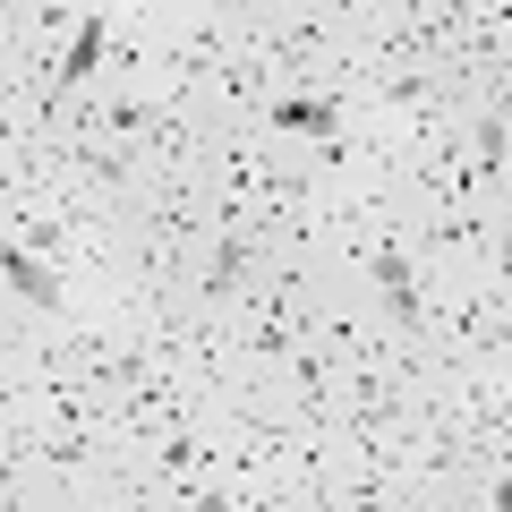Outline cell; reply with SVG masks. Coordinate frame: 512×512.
Listing matches in <instances>:
<instances>
[{"mask_svg":"<svg viewBox=\"0 0 512 512\" xmlns=\"http://www.w3.org/2000/svg\"><path fill=\"white\" fill-rule=\"evenodd\" d=\"M0 282L18 299H35V308H69V282H60L43 256H26V248H0Z\"/></svg>","mask_w":512,"mask_h":512,"instance_id":"obj_1","label":"cell"},{"mask_svg":"<svg viewBox=\"0 0 512 512\" xmlns=\"http://www.w3.org/2000/svg\"><path fill=\"white\" fill-rule=\"evenodd\" d=\"M94 60H103V9H86V26H77V43L60 52V86H86Z\"/></svg>","mask_w":512,"mask_h":512,"instance_id":"obj_2","label":"cell"},{"mask_svg":"<svg viewBox=\"0 0 512 512\" xmlns=\"http://www.w3.org/2000/svg\"><path fill=\"white\" fill-rule=\"evenodd\" d=\"M265 120H274V128H299V137H342V111H333V103H274Z\"/></svg>","mask_w":512,"mask_h":512,"instance_id":"obj_3","label":"cell"}]
</instances>
